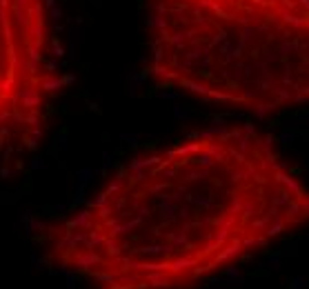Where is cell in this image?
<instances>
[{"instance_id": "6da1fadb", "label": "cell", "mask_w": 309, "mask_h": 289, "mask_svg": "<svg viewBox=\"0 0 309 289\" xmlns=\"http://www.w3.org/2000/svg\"><path fill=\"white\" fill-rule=\"evenodd\" d=\"M309 225V187L249 125L136 156L49 227L51 265L96 289H189Z\"/></svg>"}, {"instance_id": "7a4b0ae2", "label": "cell", "mask_w": 309, "mask_h": 289, "mask_svg": "<svg viewBox=\"0 0 309 289\" xmlns=\"http://www.w3.org/2000/svg\"><path fill=\"white\" fill-rule=\"evenodd\" d=\"M156 87L256 116L309 105V0H149Z\"/></svg>"}, {"instance_id": "3957f363", "label": "cell", "mask_w": 309, "mask_h": 289, "mask_svg": "<svg viewBox=\"0 0 309 289\" xmlns=\"http://www.w3.org/2000/svg\"><path fill=\"white\" fill-rule=\"evenodd\" d=\"M49 0H0V156L34 151L60 94Z\"/></svg>"}]
</instances>
